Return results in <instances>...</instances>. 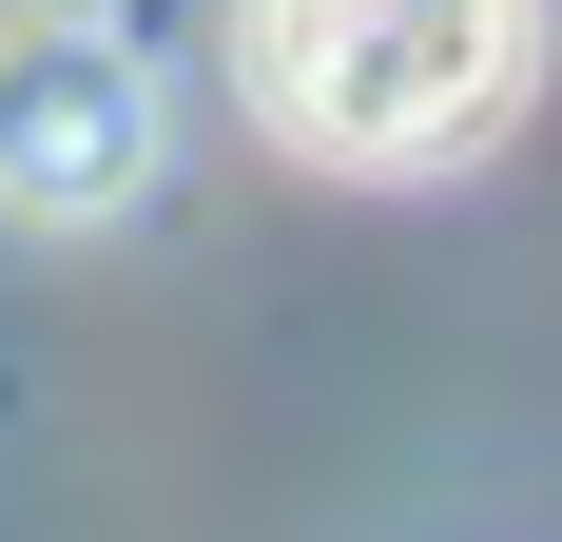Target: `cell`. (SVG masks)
Instances as JSON below:
<instances>
[{
  "label": "cell",
  "mask_w": 562,
  "mask_h": 542,
  "mask_svg": "<svg viewBox=\"0 0 562 542\" xmlns=\"http://www.w3.org/2000/svg\"><path fill=\"white\" fill-rule=\"evenodd\" d=\"M543 78V0H233V98L311 174H447Z\"/></svg>",
  "instance_id": "1"
},
{
  "label": "cell",
  "mask_w": 562,
  "mask_h": 542,
  "mask_svg": "<svg viewBox=\"0 0 562 542\" xmlns=\"http://www.w3.org/2000/svg\"><path fill=\"white\" fill-rule=\"evenodd\" d=\"M156 58L116 39L98 0H20L0 20V214H40V233H98L156 194Z\"/></svg>",
  "instance_id": "2"
}]
</instances>
